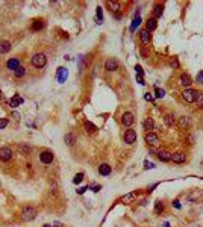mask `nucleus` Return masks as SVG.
Masks as SVG:
<instances>
[{"label": "nucleus", "mask_w": 203, "mask_h": 227, "mask_svg": "<svg viewBox=\"0 0 203 227\" xmlns=\"http://www.w3.org/2000/svg\"><path fill=\"white\" fill-rule=\"evenodd\" d=\"M199 96H200V92L195 91V89H193V88H186L184 92H182V98H184L186 103H194V102H197Z\"/></svg>", "instance_id": "1"}, {"label": "nucleus", "mask_w": 203, "mask_h": 227, "mask_svg": "<svg viewBox=\"0 0 203 227\" xmlns=\"http://www.w3.org/2000/svg\"><path fill=\"white\" fill-rule=\"evenodd\" d=\"M30 62L35 68H43V67H46V64H47V58H46L44 53H35V55L32 56Z\"/></svg>", "instance_id": "2"}, {"label": "nucleus", "mask_w": 203, "mask_h": 227, "mask_svg": "<svg viewBox=\"0 0 203 227\" xmlns=\"http://www.w3.org/2000/svg\"><path fill=\"white\" fill-rule=\"evenodd\" d=\"M37 217V210L32 208V206H26V208L21 210V218L24 221H32V219H35Z\"/></svg>", "instance_id": "3"}, {"label": "nucleus", "mask_w": 203, "mask_h": 227, "mask_svg": "<svg viewBox=\"0 0 203 227\" xmlns=\"http://www.w3.org/2000/svg\"><path fill=\"white\" fill-rule=\"evenodd\" d=\"M53 159H55V155H53L50 150H44V151L39 153V162H41V164L50 165L53 162Z\"/></svg>", "instance_id": "4"}, {"label": "nucleus", "mask_w": 203, "mask_h": 227, "mask_svg": "<svg viewBox=\"0 0 203 227\" xmlns=\"http://www.w3.org/2000/svg\"><path fill=\"white\" fill-rule=\"evenodd\" d=\"M12 150L9 149V147H2L0 149V161L2 162H9L11 159H12Z\"/></svg>", "instance_id": "5"}, {"label": "nucleus", "mask_w": 203, "mask_h": 227, "mask_svg": "<svg viewBox=\"0 0 203 227\" xmlns=\"http://www.w3.org/2000/svg\"><path fill=\"white\" fill-rule=\"evenodd\" d=\"M144 139H146V142L150 145V147H155V145L159 144V136L156 135V133H153V132H147Z\"/></svg>", "instance_id": "6"}, {"label": "nucleus", "mask_w": 203, "mask_h": 227, "mask_svg": "<svg viewBox=\"0 0 203 227\" xmlns=\"http://www.w3.org/2000/svg\"><path fill=\"white\" fill-rule=\"evenodd\" d=\"M133 121H135V118L130 112H124L123 115H121V123H123L124 127H130L133 124Z\"/></svg>", "instance_id": "7"}, {"label": "nucleus", "mask_w": 203, "mask_h": 227, "mask_svg": "<svg viewBox=\"0 0 203 227\" xmlns=\"http://www.w3.org/2000/svg\"><path fill=\"white\" fill-rule=\"evenodd\" d=\"M135 141H137V132H135L133 129L126 130L124 132V142L126 144H133Z\"/></svg>", "instance_id": "8"}, {"label": "nucleus", "mask_w": 203, "mask_h": 227, "mask_svg": "<svg viewBox=\"0 0 203 227\" xmlns=\"http://www.w3.org/2000/svg\"><path fill=\"white\" fill-rule=\"evenodd\" d=\"M67 77H68V71H67V68H64V67H59V68H58V74H56L58 82H59V83H64V82L67 80Z\"/></svg>", "instance_id": "9"}, {"label": "nucleus", "mask_w": 203, "mask_h": 227, "mask_svg": "<svg viewBox=\"0 0 203 227\" xmlns=\"http://www.w3.org/2000/svg\"><path fill=\"white\" fill-rule=\"evenodd\" d=\"M158 158H159V161H162V162H168V161H171V155L173 153H170L168 150H158Z\"/></svg>", "instance_id": "10"}, {"label": "nucleus", "mask_w": 203, "mask_h": 227, "mask_svg": "<svg viewBox=\"0 0 203 227\" xmlns=\"http://www.w3.org/2000/svg\"><path fill=\"white\" fill-rule=\"evenodd\" d=\"M171 161L174 164H184L186 161V155L182 151H177V153H174V155H171Z\"/></svg>", "instance_id": "11"}, {"label": "nucleus", "mask_w": 203, "mask_h": 227, "mask_svg": "<svg viewBox=\"0 0 203 227\" xmlns=\"http://www.w3.org/2000/svg\"><path fill=\"white\" fill-rule=\"evenodd\" d=\"M105 70L106 71H115V70H118V62L115 61V59H108L106 64H105Z\"/></svg>", "instance_id": "12"}, {"label": "nucleus", "mask_w": 203, "mask_h": 227, "mask_svg": "<svg viewBox=\"0 0 203 227\" xmlns=\"http://www.w3.org/2000/svg\"><path fill=\"white\" fill-rule=\"evenodd\" d=\"M179 80H180V85H184L185 88H189V86H191V83H193V80H191V76H189V74H186V73H184V74H180Z\"/></svg>", "instance_id": "13"}, {"label": "nucleus", "mask_w": 203, "mask_h": 227, "mask_svg": "<svg viewBox=\"0 0 203 227\" xmlns=\"http://www.w3.org/2000/svg\"><path fill=\"white\" fill-rule=\"evenodd\" d=\"M179 126H180L182 129H188V127H191V117H188V115L180 117V118H179Z\"/></svg>", "instance_id": "14"}, {"label": "nucleus", "mask_w": 203, "mask_h": 227, "mask_svg": "<svg viewBox=\"0 0 203 227\" xmlns=\"http://www.w3.org/2000/svg\"><path fill=\"white\" fill-rule=\"evenodd\" d=\"M6 67H8L9 70H12V71H15L18 67H21L20 65V59H17V58H11L8 62H6Z\"/></svg>", "instance_id": "15"}, {"label": "nucleus", "mask_w": 203, "mask_h": 227, "mask_svg": "<svg viewBox=\"0 0 203 227\" xmlns=\"http://www.w3.org/2000/svg\"><path fill=\"white\" fill-rule=\"evenodd\" d=\"M64 142L68 145V147H73L74 144L77 142V139H76V136L73 135V133H65V136H64Z\"/></svg>", "instance_id": "16"}, {"label": "nucleus", "mask_w": 203, "mask_h": 227, "mask_svg": "<svg viewBox=\"0 0 203 227\" xmlns=\"http://www.w3.org/2000/svg\"><path fill=\"white\" fill-rule=\"evenodd\" d=\"M111 171H112V168H111V165H108V164H102L99 166V174H102V176H109Z\"/></svg>", "instance_id": "17"}, {"label": "nucleus", "mask_w": 203, "mask_h": 227, "mask_svg": "<svg viewBox=\"0 0 203 227\" xmlns=\"http://www.w3.org/2000/svg\"><path fill=\"white\" fill-rule=\"evenodd\" d=\"M139 38H141V41H143V44H148L150 43V32L147 29H143L139 32Z\"/></svg>", "instance_id": "18"}, {"label": "nucleus", "mask_w": 203, "mask_h": 227, "mask_svg": "<svg viewBox=\"0 0 203 227\" xmlns=\"http://www.w3.org/2000/svg\"><path fill=\"white\" fill-rule=\"evenodd\" d=\"M23 102H24L23 97H20V96H14V97H12V98L9 100V106H11V108H17V106H20Z\"/></svg>", "instance_id": "19"}, {"label": "nucleus", "mask_w": 203, "mask_h": 227, "mask_svg": "<svg viewBox=\"0 0 203 227\" xmlns=\"http://www.w3.org/2000/svg\"><path fill=\"white\" fill-rule=\"evenodd\" d=\"M17 150L20 151V155L26 156V155H29V153H30V145L29 144H18Z\"/></svg>", "instance_id": "20"}, {"label": "nucleus", "mask_w": 203, "mask_h": 227, "mask_svg": "<svg viewBox=\"0 0 203 227\" xmlns=\"http://www.w3.org/2000/svg\"><path fill=\"white\" fill-rule=\"evenodd\" d=\"M162 14H164V6L162 5H155L153 6V15H155V20L162 17Z\"/></svg>", "instance_id": "21"}, {"label": "nucleus", "mask_w": 203, "mask_h": 227, "mask_svg": "<svg viewBox=\"0 0 203 227\" xmlns=\"http://www.w3.org/2000/svg\"><path fill=\"white\" fill-rule=\"evenodd\" d=\"M143 127H144V130H147V132L153 130V129H155V121H153L152 118H146L144 123H143Z\"/></svg>", "instance_id": "22"}, {"label": "nucleus", "mask_w": 203, "mask_h": 227, "mask_svg": "<svg viewBox=\"0 0 203 227\" xmlns=\"http://www.w3.org/2000/svg\"><path fill=\"white\" fill-rule=\"evenodd\" d=\"M156 28H158L156 20H155V18H148V20H147V23H146V29H147L148 32H152V30H155Z\"/></svg>", "instance_id": "23"}, {"label": "nucleus", "mask_w": 203, "mask_h": 227, "mask_svg": "<svg viewBox=\"0 0 203 227\" xmlns=\"http://www.w3.org/2000/svg\"><path fill=\"white\" fill-rule=\"evenodd\" d=\"M11 50V43L9 41H0V53L5 55V53H8Z\"/></svg>", "instance_id": "24"}, {"label": "nucleus", "mask_w": 203, "mask_h": 227, "mask_svg": "<svg viewBox=\"0 0 203 227\" xmlns=\"http://www.w3.org/2000/svg\"><path fill=\"white\" fill-rule=\"evenodd\" d=\"M84 127H85L86 133H91V135L97 132V127H96V126H94L93 123H90V121H85V123H84Z\"/></svg>", "instance_id": "25"}, {"label": "nucleus", "mask_w": 203, "mask_h": 227, "mask_svg": "<svg viewBox=\"0 0 203 227\" xmlns=\"http://www.w3.org/2000/svg\"><path fill=\"white\" fill-rule=\"evenodd\" d=\"M164 121H165V124L168 126V127H173V126H174V123H176L174 115H173V114H167V115L164 117Z\"/></svg>", "instance_id": "26"}, {"label": "nucleus", "mask_w": 203, "mask_h": 227, "mask_svg": "<svg viewBox=\"0 0 203 227\" xmlns=\"http://www.w3.org/2000/svg\"><path fill=\"white\" fill-rule=\"evenodd\" d=\"M43 28H44V21H43V20H39V18L33 20V23H32V29L33 30H41Z\"/></svg>", "instance_id": "27"}, {"label": "nucleus", "mask_w": 203, "mask_h": 227, "mask_svg": "<svg viewBox=\"0 0 203 227\" xmlns=\"http://www.w3.org/2000/svg\"><path fill=\"white\" fill-rule=\"evenodd\" d=\"M135 192H130V194H126V195H123L121 197V202H124V203H129V202H133L135 200Z\"/></svg>", "instance_id": "28"}, {"label": "nucleus", "mask_w": 203, "mask_h": 227, "mask_svg": "<svg viewBox=\"0 0 203 227\" xmlns=\"http://www.w3.org/2000/svg\"><path fill=\"white\" fill-rule=\"evenodd\" d=\"M139 23H141V17H139V15H137V17L133 18V21H132V24H130V30L133 32V30H135V29H137L138 26H139Z\"/></svg>", "instance_id": "29"}, {"label": "nucleus", "mask_w": 203, "mask_h": 227, "mask_svg": "<svg viewBox=\"0 0 203 227\" xmlns=\"http://www.w3.org/2000/svg\"><path fill=\"white\" fill-rule=\"evenodd\" d=\"M108 6L111 8L112 12H118L120 11V3L118 2H108Z\"/></svg>", "instance_id": "30"}, {"label": "nucleus", "mask_w": 203, "mask_h": 227, "mask_svg": "<svg viewBox=\"0 0 203 227\" xmlns=\"http://www.w3.org/2000/svg\"><path fill=\"white\" fill-rule=\"evenodd\" d=\"M14 74H15V77H23L26 74V68L24 67H18V68L14 71Z\"/></svg>", "instance_id": "31"}, {"label": "nucleus", "mask_w": 203, "mask_h": 227, "mask_svg": "<svg viewBox=\"0 0 203 227\" xmlns=\"http://www.w3.org/2000/svg\"><path fill=\"white\" fill-rule=\"evenodd\" d=\"M82 180H84V173H77V174L74 176V179H73V183L74 185H79Z\"/></svg>", "instance_id": "32"}, {"label": "nucleus", "mask_w": 203, "mask_h": 227, "mask_svg": "<svg viewBox=\"0 0 203 227\" xmlns=\"http://www.w3.org/2000/svg\"><path fill=\"white\" fill-rule=\"evenodd\" d=\"M155 96H156L158 98H162V97L165 96V91L161 89V88H158V86H155Z\"/></svg>", "instance_id": "33"}, {"label": "nucleus", "mask_w": 203, "mask_h": 227, "mask_svg": "<svg viewBox=\"0 0 203 227\" xmlns=\"http://www.w3.org/2000/svg\"><path fill=\"white\" fill-rule=\"evenodd\" d=\"M103 21V12H102V6H97V23L100 24Z\"/></svg>", "instance_id": "34"}, {"label": "nucleus", "mask_w": 203, "mask_h": 227, "mask_svg": "<svg viewBox=\"0 0 203 227\" xmlns=\"http://www.w3.org/2000/svg\"><path fill=\"white\" fill-rule=\"evenodd\" d=\"M164 203H161V202H156V208H155V212L156 213H161V212H164Z\"/></svg>", "instance_id": "35"}, {"label": "nucleus", "mask_w": 203, "mask_h": 227, "mask_svg": "<svg viewBox=\"0 0 203 227\" xmlns=\"http://www.w3.org/2000/svg\"><path fill=\"white\" fill-rule=\"evenodd\" d=\"M8 123H9L8 118H0V129H5L8 126Z\"/></svg>", "instance_id": "36"}, {"label": "nucleus", "mask_w": 203, "mask_h": 227, "mask_svg": "<svg viewBox=\"0 0 203 227\" xmlns=\"http://www.w3.org/2000/svg\"><path fill=\"white\" fill-rule=\"evenodd\" d=\"M197 108H200V109H203V94L200 92V96H199V98H197Z\"/></svg>", "instance_id": "37"}, {"label": "nucleus", "mask_w": 203, "mask_h": 227, "mask_svg": "<svg viewBox=\"0 0 203 227\" xmlns=\"http://www.w3.org/2000/svg\"><path fill=\"white\" fill-rule=\"evenodd\" d=\"M88 188H90V189H93L94 192H99V191L102 189V186H100V185H93V186H90V185H88Z\"/></svg>", "instance_id": "38"}, {"label": "nucleus", "mask_w": 203, "mask_h": 227, "mask_svg": "<svg viewBox=\"0 0 203 227\" xmlns=\"http://www.w3.org/2000/svg\"><path fill=\"white\" fill-rule=\"evenodd\" d=\"M195 80H197L199 83H203V70H202V71H199L197 77H195Z\"/></svg>", "instance_id": "39"}, {"label": "nucleus", "mask_w": 203, "mask_h": 227, "mask_svg": "<svg viewBox=\"0 0 203 227\" xmlns=\"http://www.w3.org/2000/svg\"><path fill=\"white\" fill-rule=\"evenodd\" d=\"M135 70H137V76H141V77H143V68H141L139 65L135 67Z\"/></svg>", "instance_id": "40"}, {"label": "nucleus", "mask_w": 203, "mask_h": 227, "mask_svg": "<svg viewBox=\"0 0 203 227\" xmlns=\"http://www.w3.org/2000/svg\"><path fill=\"white\" fill-rule=\"evenodd\" d=\"M173 208H176V209H180V208H182L179 200H174V202H173Z\"/></svg>", "instance_id": "41"}, {"label": "nucleus", "mask_w": 203, "mask_h": 227, "mask_svg": "<svg viewBox=\"0 0 203 227\" xmlns=\"http://www.w3.org/2000/svg\"><path fill=\"white\" fill-rule=\"evenodd\" d=\"M144 98H146V100H148V102H153V96L150 94V92H147V94L144 96Z\"/></svg>", "instance_id": "42"}, {"label": "nucleus", "mask_w": 203, "mask_h": 227, "mask_svg": "<svg viewBox=\"0 0 203 227\" xmlns=\"http://www.w3.org/2000/svg\"><path fill=\"white\" fill-rule=\"evenodd\" d=\"M86 189H90V188H88V186H84V188H80V189H77V194H84V192H85Z\"/></svg>", "instance_id": "43"}, {"label": "nucleus", "mask_w": 203, "mask_h": 227, "mask_svg": "<svg viewBox=\"0 0 203 227\" xmlns=\"http://www.w3.org/2000/svg\"><path fill=\"white\" fill-rule=\"evenodd\" d=\"M144 165H146L147 170H148V168H155V164H152V162H146Z\"/></svg>", "instance_id": "44"}, {"label": "nucleus", "mask_w": 203, "mask_h": 227, "mask_svg": "<svg viewBox=\"0 0 203 227\" xmlns=\"http://www.w3.org/2000/svg\"><path fill=\"white\" fill-rule=\"evenodd\" d=\"M137 80L139 82V85H144V83H146V82H144V79L141 77V76H137Z\"/></svg>", "instance_id": "45"}, {"label": "nucleus", "mask_w": 203, "mask_h": 227, "mask_svg": "<svg viewBox=\"0 0 203 227\" xmlns=\"http://www.w3.org/2000/svg\"><path fill=\"white\" fill-rule=\"evenodd\" d=\"M12 117H14L17 121H18V120H20V114H18V112H14V114H12Z\"/></svg>", "instance_id": "46"}, {"label": "nucleus", "mask_w": 203, "mask_h": 227, "mask_svg": "<svg viewBox=\"0 0 203 227\" xmlns=\"http://www.w3.org/2000/svg\"><path fill=\"white\" fill-rule=\"evenodd\" d=\"M171 65H173V67H177L179 64H177V61H176V59H174V61H171Z\"/></svg>", "instance_id": "47"}, {"label": "nucleus", "mask_w": 203, "mask_h": 227, "mask_svg": "<svg viewBox=\"0 0 203 227\" xmlns=\"http://www.w3.org/2000/svg\"><path fill=\"white\" fill-rule=\"evenodd\" d=\"M44 227H52V226H49V224H46V226H44Z\"/></svg>", "instance_id": "48"}]
</instances>
